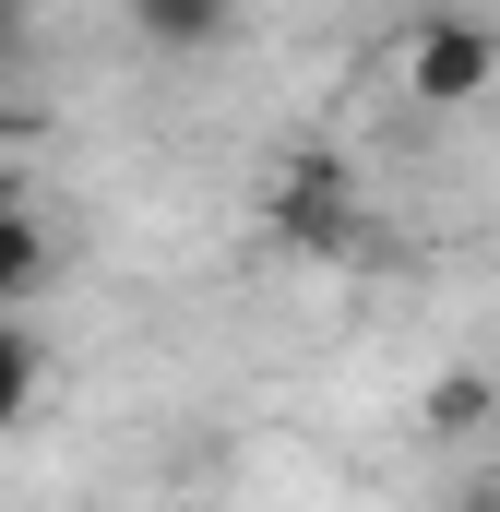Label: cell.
<instances>
[{
  "label": "cell",
  "instance_id": "6da1fadb",
  "mask_svg": "<svg viewBox=\"0 0 500 512\" xmlns=\"http://www.w3.org/2000/svg\"><path fill=\"white\" fill-rule=\"evenodd\" d=\"M262 227H274V239H286L298 262H358V251H370V203H358V167H346L334 143L286 155V167H274V191H262Z\"/></svg>",
  "mask_w": 500,
  "mask_h": 512
},
{
  "label": "cell",
  "instance_id": "7a4b0ae2",
  "mask_svg": "<svg viewBox=\"0 0 500 512\" xmlns=\"http://www.w3.org/2000/svg\"><path fill=\"white\" fill-rule=\"evenodd\" d=\"M489 84H500V36L477 12H429V24L405 36V96H417V108H477Z\"/></svg>",
  "mask_w": 500,
  "mask_h": 512
},
{
  "label": "cell",
  "instance_id": "3957f363",
  "mask_svg": "<svg viewBox=\"0 0 500 512\" xmlns=\"http://www.w3.org/2000/svg\"><path fill=\"white\" fill-rule=\"evenodd\" d=\"M131 36L167 60H215V48H239V0H131Z\"/></svg>",
  "mask_w": 500,
  "mask_h": 512
},
{
  "label": "cell",
  "instance_id": "277c9868",
  "mask_svg": "<svg viewBox=\"0 0 500 512\" xmlns=\"http://www.w3.org/2000/svg\"><path fill=\"white\" fill-rule=\"evenodd\" d=\"M417 417H429V441H477V429L500 417V382H489V370H453V382H429Z\"/></svg>",
  "mask_w": 500,
  "mask_h": 512
},
{
  "label": "cell",
  "instance_id": "5b68a950",
  "mask_svg": "<svg viewBox=\"0 0 500 512\" xmlns=\"http://www.w3.org/2000/svg\"><path fill=\"white\" fill-rule=\"evenodd\" d=\"M36 286H48V227L24 203H0V310H24Z\"/></svg>",
  "mask_w": 500,
  "mask_h": 512
},
{
  "label": "cell",
  "instance_id": "8992f818",
  "mask_svg": "<svg viewBox=\"0 0 500 512\" xmlns=\"http://www.w3.org/2000/svg\"><path fill=\"white\" fill-rule=\"evenodd\" d=\"M36 382H48V346H36L24 322H0V429L36 417Z\"/></svg>",
  "mask_w": 500,
  "mask_h": 512
},
{
  "label": "cell",
  "instance_id": "52a82bcc",
  "mask_svg": "<svg viewBox=\"0 0 500 512\" xmlns=\"http://www.w3.org/2000/svg\"><path fill=\"white\" fill-rule=\"evenodd\" d=\"M12 36H24V0H0V48H12Z\"/></svg>",
  "mask_w": 500,
  "mask_h": 512
},
{
  "label": "cell",
  "instance_id": "ba28073f",
  "mask_svg": "<svg viewBox=\"0 0 500 512\" xmlns=\"http://www.w3.org/2000/svg\"><path fill=\"white\" fill-rule=\"evenodd\" d=\"M453 512H500V489H465V501H453Z\"/></svg>",
  "mask_w": 500,
  "mask_h": 512
},
{
  "label": "cell",
  "instance_id": "9c48e42d",
  "mask_svg": "<svg viewBox=\"0 0 500 512\" xmlns=\"http://www.w3.org/2000/svg\"><path fill=\"white\" fill-rule=\"evenodd\" d=\"M12 131H24V120H12V96H0V143H12Z\"/></svg>",
  "mask_w": 500,
  "mask_h": 512
}]
</instances>
